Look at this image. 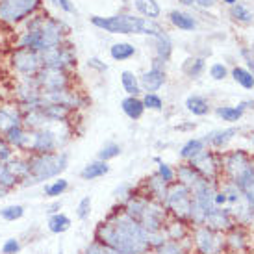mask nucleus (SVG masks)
I'll return each mask as SVG.
<instances>
[{
  "label": "nucleus",
  "mask_w": 254,
  "mask_h": 254,
  "mask_svg": "<svg viewBox=\"0 0 254 254\" xmlns=\"http://www.w3.org/2000/svg\"><path fill=\"white\" fill-rule=\"evenodd\" d=\"M253 143H254V137H253Z\"/></svg>",
  "instance_id": "60"
},
{
  "label": "nucleus",
  "mask_w": 254,
  "mask_h": 254,
  "mask_svg": "<svg viewBox=\"0 0 254 254\" xmlns=\"http://www.w3.org/2000/svg\"><path fill=\"white\" fill-rule=\"evenodd\" d=\"M223 2H226V4H230V6H234V4H236V0H223Z\"/></svg>",
  "instance_id": "58"
},
{
  "label": "nucleus",
  "mask_w": 254,
  "mask_h": 254,
  "mask_svg": "<svg viewBox=\"0 0 254 254\" xmlns=\"http://www.w3.org/2000/svg\"><path fill=\"white\" fill-rule=\"evenodd\" d=\"M26 160H28L30 175L22 182L24 188L60 178L62 173L69 167L71 156H69L67 150H58V152H45V154H28Z\"/></svg>",
  "instance_id": "3"
},
{
  "label": "nucleus",
  "mask_w": 254,
  "mask_h": 254,
  "mask_svg": "<svg viewBox=\"0 0 254 254\" xmlns=\"http://www.w3.org/2000/svg\"><path fill=\"white\" fill-rule=\"evenodd\" d=\"M6 167H7V171H9V173H11V175L19 180V184H21V186L30 175L28 160H26V156H24V154H15L9 162H6Z\"/></svg>",
  "instance_id": "23"
},
{
  "label": "nucleus",
  "mask_w": 254,
  "mask_h": 254,
  "mask_svg": "<svg viewBox=\"0 0 254 254\" xmlns=\"http://www.w3.org/2000/svg\"><path fill=\"white\" fill-rule=\"evenodd\" d=\"M204 69H206V64L202 58H188L182 65L184 74L188 78H191V80H197L204 72Z\"/></svg>",
  "instance_id": "32"
},
{
  "label": "nucleus",
  "mask_w": 254,
  "mask_h": 254,
  "mask_svg": "<svg viewBox=\"0 0 254 254\" xmlns=\"http://www.w3.org/2000/svg\"><path fill=\"white\" fill-rule=\"evenodd\" d=\"M65 32L67 26L62 21L50 17H34L28 24V30L19 37L15 49H30L41 54L65 43Z\"/></svg>",
  "instance_id": "2"
},
{
  "label": "nucleus",
  "mask_w": 254,
  "mask_h": 254,
  "mask_svg": "<svg viewBox=\"0 0 254 254\" xmlns=\"http://www.w3.org/2000/svg\"><path fill=\"white\" fill-rule=\"evenodd\" d=\"M230 15L240 22H251L254 19L253 13H251L245 6H241V4H234L232 9H230Z\"/></svg>",
  "instance_id": "47"
},
{
  "label": "nucleus",
  "mask_w": 254,
  "mask_h": 254,
  "mask_svg": "<svg viewBox=\"0 0 254 254\" xmlns=\"http://www.w3.org/2000/svg\"><path fill=\"white\" fill-rule=\"evenodd\" d=\"M17 127H22V112L17 104L0 106V135H4Z\"/></svg>",
  "instance_id": "16"
},
{
  "label": "nucleus",
  "mask_w": 254,
  "mask_h": 254,
  "mask_svg": "<svg viewBox=\"0 0 254 254\" xmlns=\"http://www.w3.org/2000/svg\"><path fill=\"white\" fill-rule=\"evenodd\" d=\"M110 163L108 162H102V160H93L89 162L87 165H84V169L80 171V178L82 180H87V182H91V180H99V178L106 177L108 173H110Z\"/></svg>",
  "instance_id": "21"
},
{
  "label": "nucleus",
  "mask_w": 254,
  "mask_h": 254,
  "mask_svg": "<svg viewBox=\"0 0 254 254\" xmlns=\"http://www.w3.org/2000/svg\"><path fill=\"white\" fill-rule=\"evenodd\" d=\"M141 100L145 110H154V112H162L163 110V100L158 93H145V97Z\"/></svg>",
  "instance_id": "45"
},
{
  "label": "nucleus",
  "mask_w": 254,
  "mask_h": 254,
  "mask_svg": "<svg viewBox=\"0 0 254 254\" xmlns=\"http://www.w3.org/2000/svg\"><path fill=\"white\" fill-rule=\"evenodd\" d=\"M175 173H177V182L184 184V186H188L190 190L198 182V180H200V178H202L197 171L193 169V165H190L188 162L180 163L177 169H175Z\"/></svg>",
  "instance_id": "27"
},
{
  "label": "nucleus",
  "mask_w": 254,
  "mask_h": 254,
  "mask_svg": "<svg viewBox=\"0 0 254 254\" xmlns=\"http://www.w3.org/2000/svg\"><path fill=\"white\" fill-rule=\"evenodd\" d=\"M21 184H19V180L7 171L6 163H0V188H4V190H7L9 193L15 190V188H19Z\"/></svg>",
  "instance_id": "41"
},
{
  "label": "nucleus",
  "mask_w": 254,
  "mask_h": 254,
  "mask_svg": "<svg viewBox=\"0 0 254 254\" xmlns=\"http://www.w3.org/2000/svg\"><path fill=\"white\" fill-rule=\"evenodd\" d=\"M135 193V186L130 182H121L119 186H115V190H113V200H115V206L117 208H123V206L127 204L130 198L134 197Z\"/></svg>",
  "instance_id": "30"
},
{
  "label": "nucleus",
  "mask_w": 254,
  "mask_h": 254,
  "mask_svg": "<svg viewBox=\"0 0 254 254\" xmlns=\"http://www.w3.org/2000/svg\"><path fill=\"white\" fill-rule=\"evenodd\" d=\"M91 22L97 28L110 34H147L158 37L163 34V28L150 19H139L132 15H115V17H91Z\"/></svg>",
  "instance_id": "4"
},
{
  "label": "nucleus",
  "mask_w": 254,
  "mask_h": 254,
  "mask_svg": "<svg viewBox=\"0 0 254 254\" xmlns=\"http://www.w3.org/2000/svg\"><path fill=\"white\" fill-rule=\"evenodd\" d=\"M34 82L43 93L62 91V89H69L72 85V74L69 71H62V69L43 67L34 76Z\"/></svg>",
  "instance_id": "11"
},
{
  "label": "nucleus",
  "mask_w": 254,
  "mask_h": 254,
  "mask_svg": "<svg viewBox=\"0 0 254 254\" xmlns=\"http://www.w3.org/2000/svg\"><path fill=\"white\" fill-rule=\"evenodd\" d=\"M41 60L43 67H50V69H62V71L71 72L76 67V52L69 43H62L60 47L41 52Z\"/></svg>",
  "instance_id": "10"
},
{
  "label": "nucleus",
  "mask_w": 254,
  "mask_h": 254,
  "mask_svg": "<svg viewBox=\"0 0 254 254\" xmlns=\"http://www.w3.org/2000/svg\"><path fill=\"white\" fill-rule=\"evenodd\" d=\"M193 169L197 171L200 177L213 180V182H221L223 180V154L212 148H204L200 154H197L191 162Z\"/></svg>",
  "instance_id": "7"
},
{
  "label": "nucleus",
  "mask_w": 254,
  "mask_h": 254,
  "mask_svg": "<svg viewBox=\"0 0 254 254\" xmlns=\"http://www.w3.org/2000/svg\"><path fill=\"white\" fill-rule=\"evenodd\" d=\"M93 240L112 247L119 254H150L148 232L117 206L95 226Z\"/></svg>",
  "instance_id": "1"
},
{
  "label": "nucleus",
  "mask_w": 254,
  "mask_h": 254,
  "mask_svg": "<svg viewBox=\"0 0 254 254\" xmlns=\"http://www.w3.org/2000/svg\"><path fill=\"white\" fill-rule=\"evenodd\" d=\"M213 204L219 206V208H225L226 206V195L221 190H217V193H215V197H213Z\"/></svg>",
  "instance_id": "53"
},
{
  "label": "nucleus",
  "mask_w": 254,
  "mask_h": 254,
  "mask_svg": "<svg viewBox=\"0 0 254 254\" xmlns=\"http://www.w3.org/2000/svg\"><path fill=\"white\" fill-rule=\"evenodd\" d=\"M121 110H123V113L127 115L128 119L132 121L141 119L143 113H145V106H143V100L139 97H127V99H123Z\"/></svg>",
  "instance_id": "25"
},
{
  "label": "nucleus",
  "mask_w": 254,
  "mask_h": 254,
  "mask_svg": "<svg viewBox=\"0 0 254 254\" xmlns=\"http://www.w3.org/2000/svg\"><path fill=\"white\" fill-rule=\"evenodd\" d=\"M186 110L193 115H197V117H204L210 112V102L200 95H190L186 99Z\"/></svg>",
  "instance_id": "29"
},
{
  "label": "nucleus",
  "mask_w": 254,
  "mask_h": 254,
  "mask_svg": "<svg viewBox=\"0 0 254 254\" xmlns=\"http://www.w3.org/2000/svg\"><path fill=\"white\" fill-rule=\"evenodd\" d=\"M91 206H93V198L89 197V195H85V197L80 198L76 204V210H74L76 219H80V221H87L89 215H91Z\"/></svg>",
  "instance_id": "42"
},
{
  "label": "nucleus",
  "mask_w": 254,
  "mask_h": 254,
  "mask_svg": "<svg viewBox=\"0 0 254 254\" xmlns=\"http://www.w3.org/2000/svg\"><path fill=\"white\" fill-rule=\"evenodd\" d=\"M232 78L236 80V84H240L243 89H253L254 87L253 72L249 71V69H245V67H234Z\"/></svg>",
  "instance_id": "37"
},
{
  "label": "nucleus",
  "mask_w": 254,
  "mask_h": 254,
  "mask_svg": "<svg viewBox=\"0 0 254 254\" xmlns=\"http://www.w3.org/2000/svg\"><path fill=\"white\" fill-rule=\"evenodd\" d=\"M169 19H171V22L180 30H188V32H190V30H195V26H197L195 19L188 13H182V11H171Z\"/></svg>",
  "instance_id": "36"
},
{
  "label": "nucleus",
  "mask_w": 254,
  "mask_h": 254,
  "mask_svg": "<svg viewBox=\"0 0 254 254\" xmlns=\"http://www.w3.org/2000/svg\"><path fill=\"white\" fill-rule=\"evenodd\" d=\"M236 135H238V128H225V130H215L212 134H206V137H202V139L212 150L219 152L221 148H225L228 143L232 141Z\"/></svg>",
  "instance_id": "20"
},
{
  "label": "nucleus",
  "mask_w": 254,
  "mask_h": 254,
  "mask_svg": "<svg viewBox=\"0 0 254 254\" xmlns=\"http://www.w3.org/2000/svg\"><path fill=\"white\" fill-rule=\"evenodd\" d=\"M41 4V0H0V21L17 24L32 15Z\"/></svg>",
  "instance_id": "9"
},
{
  "label": "nucleus",
  "mask_w": 254,
  "mask_h": 254,
  "mask_svg": "<svg viewBox=\"0 0 254 254\" xmlns=\"http://www.w3.org/2000/svg\"><path fill=\"white\" fill-rule=\"evenodd\" d=\"M60 210H62V200H60V198H56L52 204L47 206V210H45V212L49 213V215H52V213H58Z\"/></svg>",
  "instance_id": "54"
},
{
  "label": "nucleus",
  "mask_w": 254,
  "mask_h": 254,
  "mask_svg": "<svg viewBox=\"0 0 254 254\" xmlns=\"http://www.w3.org/2000/svg\"><path fill=\"white\" fill-rule=\"evenodd\" d=\"M195 4H200V6H204V7H212L213 4H215V0H197Z\"/></svg>",
  "instance_id": "55"
},
{
  "label": "nucleus",
  "mask_w": 254,
  "mask_h": 254,
  "mask_svg": "<svg viewBox=\"0 0 254 254\" xmlns=\"http://www.w3.org/2000/svg\"><path fill=\"white\" fill-rule=\"evenodd\" d=\"M156 175L162 178L165 184L177 182V173H175V167H171L169 163H165V162L158 163V171H156Z\"/></svg>",
  "instance_id": "44"
},
{
  "label": "nucleus",
  "mask_w": 254,
  "mask_h": 254,
  "mask_svg": "<svg viewBox=\"0 0 254 254\" xmlns=\"http://www.w3.org/2000/svg\"><path fill=\"white\" fill-rule=\"evenodd\" d=\"M163 84H165V69L150 67L147 72H143L139 76V85H141V91L145 93H156Z\"/></svg>",
  "instance_id": "19"
},
{
  "label": "nucleus",
  "mask_w": 254,
  "mask_h": 254,
  "mask_svg": "<svg viewBox=\"0 0 254 254\" xmlns=\"http://www.w3.org/2000/svg\"><path fill=\"white\" fill-rule=\"evenodd\" d=\"M121 152H123V148H121L119 143L115 141H108L102 145V148L99 150V156H97V160H102V162H112V160H115L117 156H121Z\"/></svg>",
  "instance_id": "39"
},
{
  "label": "nucleus",
  "mask_w": 254,
  "mask_h": 254,
  "mask_svg": "<svg viewBox=\"0 0 254 254\" xmlns=\"http://www.w3.org/2000/svg\"><path fill=\"white\" fill-rule=\"evenodd\" d=\"M69 190V180L67 178H54V180H50V182L45 184V190H43V195L47 198H52V200H56L60 198L62 195H65Z\"/></svg>",
  "instance_id": "28"
},
{
  "label": "nucleus",
  "mask_w": 254,
  "mask_h": 254,
  "mask_svg": "<svg viewBox=\"0 0 254 254\" xmlns=\"http://www.w3.org/2000/svg\"><path fill=\"white\" fill-rule=\"evenodd\" d=\"M24 206L22 204H7L0 208V219L6 221V223H15V221H21L24 217Z\"/></svg>",
  "instance_id": "35"
},
{
  "label": "nucleus",
  "mask_w": 254,
  "mask_h": 254,
  "mask_svg": "<svg viewBox=\"0 0 254 254\" xmlns=\"http://www.w3.org/2000/svg\"><path fill=\"white\" fill-rule=\"evenodd\" d=\"M163 234H165V238L171 241H184L190 238L191 234V225L188 221H180V219H173L169 217V221L165 223L163 226Z\"/></svg>",
  "instance_id": "18"
},
{
  "label": "nucleus",
  "mask_w": 254,
  "mask_h": 254,
  "mask_svg": "<svg viewBox=\"0 0 254 254\" xmlns=\"http://www.w3.org/2000/svg\"><path fill=\"white\" fill-rule=\"evenodd\" d=\"M193 253V247H191V240L188 238V240L184 241H163L162 245H158V247H154L152 251H150V254H191Z\"/></svg>",
  "instance_id": "22"
},
{
  "label": "nucleus",
  "mask_w": 254,
  "mask_h": 254,
  "mask_svg": "<svg viewBox=\"0 0 254 254\" xmlns=\"http://www.w3.org/2000/svg\"><path fill=\"white\" fill-rule=\"evenodd\" d=\"M202 226L210 228V230H215V232L225 234V232H228V230H232L234 226H238V225H236V221H234L228 206H225V208L213 206L212 210L206 213L204 225Z\"/></svg>",
  "instance_id": "14"
},
{
  "label": "nucleus",
  "mask_w": 254,
  "mask_h": 254,
  "mask_svg": "<svg viewBox=\"0 0 254 254\" xmlns=\"http://www.w3.org/2000/svg\"><path fill=\"white\" fill-rule=\"evenodd\" d=\"M191 247L195 254H225V234L206 226H191Z\"/></svg>",
  "instance_id": "6"
},
{
  "label": "nucleus",
  "mask_w": 254,
  "mask_h": 254,
  "mask_svg": "<svg viewBox=\"0 0 254 254\" xmlns=\"http://www.w3.org/2000/svg\"><path fill=\"white\" fill-rule=\"evenodd\" d=\"M204 148H206V143L202 137H193V139H188V141L180 147L178 156H180L182 162H191V160L197 154H200Z\"/></svg>",
  "instance_id": "24"
},
{
  "label": "nucleus",
  "mask_w": 254,
  "mask_h": 254,
  "mask_svg": "<svg viewBox=\"0 0 254 254\" xmlns=\"http://www.w3.org/2000/svg\"><path fill=\"white\" fill-rule=\"evenodd\" d=\"M215 113H217V117H221L226 123H238L243 117V110L240 106H217Z\"/></svg>",
  "instance_id": "38"
},
{
  "label": "nucleus",
  "mask_w": 254,
  "mask_h": 254,
  "mask_svg": "<svg viewBox=\"0 0 254 254\" xmlns=\"http://www.w3.org/2000/svg\"><path fill=\"white\" fill-rule=\"evenodd\" d=\"M210 76H212L213 80H217V82L225 80V78L228 76V69H226V65L225 64H213L212 67H210Z\"/></svg>",
  "instance_id": "49"
},
{
  "label": "nucleus",
  "mask_w": 254,
  "mask_h": 254,
  "mask_svg": "<svg viewBox=\"0 0 254 254\" xmlns=\"http://www.w3.org/2000/svg\"><path fill=\"white\" fill-rule=\"evenodd\" d=\"M241 56L245 58V62H247V69L253 72V76H254V56L251 54V50L243 49V50H241Z\"/></svg>",
  "instance_id": "51"
},
{
  "label": "nucleus",
  "mask_w": 254,
  "mask_h": 254,
  "mask_svg": "<svg viewBox=\"0 0 254 254\" xmlns=\"http://www.w3.org/2000/svg\"><path fill=\"white\" fill-rule=\"evenodd\" d=\"M6 195H9V191L4 190V188H0V198H4Z\"/></svg>",
  "instance_id": "56"
},
{
  "label": "nucleus",
  "mask_w": 254,
  "mask_h": 254,
  "mask_svg": "<svg viewBox=\"0 0 254 254\" xmlns=\"http://www.w3.org/2000/svg\"><path fill=\"white\" fill-rule=\"evenodd\" d=\"M56 254H64V253H62V251H60V253H56Z\"/></svg>",
  "instance_id": "59"
},
{
  "label": "nucleus",
  "mask_w": 254,
  "mask_h": 254,
  "mask_svg": "<svg viewBox=\"0 0 254 254\" xmlns=\"http://www.w3.org/2000/svg\"><path fill=\"white\" fill-rule=\"evenodd\" d=\"M254 165V158L243 148H236L223 154V180L234 182Z\"/></svg>",
  "instance_id": "12"
},
{
  "label": "nucleus",
  "mask_w": 254,
  "mask_h": 254,
  "mask_svg": "<svg viewBox=\"0 0 254 254\" xmlns=\"http://www.w3.org/2000/svg\"><path fill=\"white\" fill-rule=\"evenodd\" d=\"M251 245L249 241L247 228H241V226H234L232 230L225 232V249L230 253H245Z\"/></svg>",
  "instance_id": "17"
},
{
  "label": "nucleus",
  "mask_w": 254,
  "mask_h": 254,
  "mask_svg": "<svg viewBox=\"0 0 254 254\" xmlns=\"http://www.w3.org/2000/svg\"><path fill=\"white\" fill-rule=\"evenodd\" d=\"M87 67H91V69H97V71H100V72H104L108 69V65L102 64L99 58H89V60H87Z\"/></svg>",
  "instance_id": "50"
},
{
  "label": "nucleus",
  "mask_w": 254,
  "mask_h": 254,
  "mask_svg": "<svg viewBox=\"0 0 254 254\" xmlns=\"http://www.w3.org/2000/svg\"><path fill=\"white\" fill-rule=\"evenodd\" d=\"M71 225H72L71 217L64 212L52 213V215H49V219H47V228H49V232L58 234V236L67 232V230L71 228Z\"/></svg>",
  "instance_id": "26"
},
{
  "label": "nucleus",
  "mask_w": 254,
  "mask_h": 254,
  "mask_svg": "<svg viewBox=\"0 0 254 254\" xmlns=\"http://www.w3.org/2000/svg\"><path fill=\"white\" fill-rule=\"evenodd\" d=\"M167 221H169V213L165 210V206L162 202H156V200L150 198L147 202V206H145V210H143L141 219L137 223L147 232H162Z\"/></svg>",
  "instance_id": "13"
},
{
  "label": "nucleus",
  "mask_w": 254,
  "mask_h": 254,
  "mask_svg": "<svg viewBox=\"0 0 254 254\" xmlns=\"http://www.w3.org/2000/svg\"><path fill=\"white\" fill-rule=\"evenodd\" d=\"M135 7L150 21L160 17V6H158L156 0H135Z\"/></svg>",
  "instance_id": "40"
},
{
  "label": "nucleus",
  "mask_w": 254,
  "mask_h": 254,
  "mask_svg": "<svg viewBox=\"0 0 254 254\" xmlns=\"http://www.w3.org/2000/svg\"><path fill=\"white\" fill-rule=\"evenodd\" d=\"M180 2H182V4H186V6H193L197 0H180Z\"/></svg>",
  "instance_id": "57"
},
{
  "label": "nucleus",
  "mask_w": 254,
  "mask_h": 254,
  "mask_svg": "<svg viewBox=\"0 0 254 254\" xmlns=\"http://www.w3.org/2000/svg\"><path fill=\"white\" fill-rule=\"evenodd\" d=\"M56 6H60L64 11H67V13H72L74 11V6L71 4V0H52Z\"/></svg>",
  "instance_id": "52"
},
{
  "label": "nucleus",
  "mask_w": 254,
  "mask_h": 254,
  "mask_svg": "<svg viewBox=\"0 0 254 254\" xmlns=\"http://www.w3.org/2000/svg\"><path fill=\"white\" fill-rule=\"evenodd\" d=\"M171 52H173V43H171L169 36L163 32V34L156 37V58L167 64L171 58Z\"/></svg>",
  "instance_id": "33"
},
{
  "label": "nucleus",
  "mask_w": 254,
  "mask_h": 254,
  "mask_svg": "<svg viewBox=\"0 0 254 254\" xmlns=\"http://www.w3.org/2000/svg\"><path fill=\"white\" fill-rule=\"evenodd\" d=\"M82 254H119L117 251H113L112 247H108V245H104V243H100V241L97 240H91L87 245L84 247V251H82Z\"/></svg>",
  "instance_id": "43"
},
{
  "label": "nucleus",
  "mask_w": 254,
  "mask_h": 254,
  "mask_svg": "<svg viewBox=\"0 0 254 254\" xmlns=\"http://www.w3.org/2000/svg\"><path fill=\"white\" fill-rule=\"evenodd\" d=\"M121 85L123 89L128 93V97H137L141 93V85H139V76L134 74L132 71L121 72Z\"/></svg>",
  "instance_id": "31"
},
{
  "label": "nucleus",
  "mask_w": 254,
  "mask_h": 254,
  "mask_svg": "<svg viewBox=\"0 0 254 254\" xmlns=\"http://www.w3.org/2000/svg\"><path fill=\"white\" fill-rule=\"evenodd\" d=\"M17 154L13 148L9 147V143L0 135V163H6V162H9L13 156Z\"/></svg>",
  "instance_id": "48"
},
{
  "label": "nucleus",
  "mask_w": 254,
  "mask_h": 254,
  "mask_svg": "<svg viewBox=\"0 0 254 254\" xmlns=\"http://www.w3.org/2000/svg\"><path fill=\"white\" fill-rule=\"evenodd\" d=\"M191 202H193V198H191V191L188 186L180 182L169 184L167 197L163 200V206L169 213V217L188 221L191 213Z\"/></svg>",
  "instance_id": "5"
},
{
  "label": "nucleus",
  "mask_w": 254,
  "mask_h": 254,
  "mask_svg": "<svg viewBox=\"0 0 254 254\" xmlns=\"http://www.w3.org/2000/svg\"><path fill=\"white\" fill-rule=\"evenodd\" d=\"M137 190L141 191V193H145L148 198H152V200H156V202H162L163 204V200H165V197H167L169 184H165L156 173H152L150 177H147L139 186H137Z\"/></svg>",
  "instance_id": "15"
},
{
  "label": "nucleus",
  "mask_w": 254,
  "mask_h": 254,
  "mask_svg": "<svg viewBox=\"0 0 254 254\" xmlns=\"http://www.w3.org/2000/svg\"><path fill=\"white\" fill-rule=\"evenodd\" d=\"M22 251V243L19 238H7L4 240L2 247H0V253L2 254H19Z\"/></svg>",
  "instance_id": "46"
},
{
  "label": "nucleus",
  "mask_w": 254,
  "mask_h": 254,
  "mask_svg": "<svg viewBox=\"0 0 254 254\" xmlns=\"http://www.w3.org/2000/svg\"><path fill=\"white\" fill-rule=\"evenodd\" d=\"M135 54V47L130 43H115L112 49H110V56L115 62H127Z\"/></svg>",
  "instance_id": "34"
},
{
  "label": "nucleus",
  "mask_w": 254,
  "mask_h": 254,
  "mask_svg": "<svg viewBox=\"0 0 254 254\" xmlns=\"http://www.w3.org/2000/svg\"><path fill=\"white\" fill-rule=\"evenodd\" d=\"M9 64L21 78H34L43 69L41 54L30 49H15L9 56Z\"/></svg>",
  "instance_id": "8"
}]
</instances>
